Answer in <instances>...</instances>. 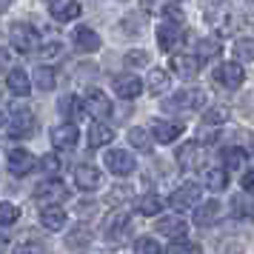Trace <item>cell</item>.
<instances>
[{"label": "cell", "mask_w": 254, "mask_h": 254, "mask_svg": "<svg viewBox=\"0 0 254 254\" xmlns=\"http://www.w3.org/2000/svg\"><path fill=\"white\" fill-rule=\"evenodd\" d=\"M9 43H12L17 52H23V55H29V52H35L37 49V29L29 23H12V29H9Z\"/></svg>", "instance_id": "cell-1"}, {"label": "cell", "mask_w": 254, "mask_h": 254, "mask_svg": "<svg viewBox=\"0 0 254 254\" xmlns=\"http://www.w3.org/2000/svg\"><path fill=\"white\" fill-rule=\"evenodd\" d=\"M203 103H206L203 89H183V92L174 94L172 100H166V109L169 112H191V109H200Z\"/></svg>", "instance_id": "cell-2"}, {"label": "cell", "mask_w": 254, "mask_h": 254, "mask_svg": "<svg viewBox=\"0 0 254 254\" xmlns=\"http://www.w3.org/2000/svg\"><path fill=\"white\" fill-rule=\"evenodd\" d=\"M206 17H208V26H214L220 35H231L234 26H237L234 12H231V6H226V3H214V6L206 12Z\"/></svg>", "instance_id": "cell-3"}, {"label": "cell", "mask_w": 254, "mask_h": 254, "mask_svg": "<svg viewBox=\"0 0 254 254\" xmlns=\"http://www.w3.org/2000/svg\"><path fill=\"white\" fill-rule=\"evenodd\" d=\"M32 131H35V117H32V112L29 109H14L12 120L6 126V134L9 137H32Z\"/></svg>", "instance_id": "cell-4"}, {"label": "cell", "mask_w": 254, "mask_h": 254, "mask_svg": "<svg viewBox=\"0 0 254 254\" xmlns=\"http://www.w3.org/2000/svg\"><path fill=\"white\" fill-rule=\"evenodd\" d=\"M69 197V189L60 180H43L35 186V200L37 203H63Z\"/></svg>", "instance_id": "cell-5"}, {"label": "cell", "mask_w": 254, "mask_h": 254, "mask_svg": "<svg viewBox=\"0 0 254 254\" xmlns=\"http://www.w3.org/2000/svg\"><path fill=\"white\" fill-rule=\"evenodd\" d=\"M106 169L112 174H117V177H126V174L134 172V157L123 149H112L106 154Z\"/></svg>", "instance_id": "cell-6"}, {"label": "cell", "mask_w": 254, "mask_h": 254, "mask_svg": "<svg viewBox=\"0 0 254 254\" xmlns=\"http://www.w3.org/2000/svg\"><path fill=\"white\" fill-rule=\"evenodd\" d=\"M197 200H200V186L186 183V186H180L177 191H172V197H169V206L177 208V211H186V208L197 206Z\"/></svg>", "instance_id": "cell-7"}, {"label": "cell", "mask_w": 254, "mask_h": 254, "mask_svg": "<svg viewBox=\"0 0 254 254\" xmlns=\"http://www.w3.org/2000/svg\"><path fill=\"white\" fill-rule=\"evenodd\" d=\"M100 183H103V174H100L97 166L83 163V166L74 169V186H77V189H83V191H94Z\"/></svg>", "instance_id": "cell-8"}, {"label": "cell", "mask_w": 254, "mask_h": 254, "mask_svg": "<svg viewBox=\"0 0 254 254\" xmlns=\"http://www.w3.org/2000/svg\"><path fill=\"white\" fill-rule=\"evenodd\" d=\"M180 40H183V29L177 23H166V20H163V23L157 26V46H160L163 52H174Z\"/></svg>", "instance_id": "cell-9"}, {"label": "cell", "mask_w": 254, "mask_h": 254, "mask_svg": "<svg viewBox=\"0 0 254 254\" xmlns=\"http://www.w3.org/2000/svg\"><path fill=\"white\" fill-rule=\"evenodd\" d=\"M180 134H183V123H172V120L151 123V140H157V143H174Z\"/></svg>", "instance_id": "cell-10"}, {"label": "cell", "mask_w": 254, "mask_h": 254, "mask_svg": "<svg viewBox=\"0 0 254 254\" xmlns=\"http://www.w3.org/2000/svg\"><path fill=\"white\" fill-rule=\"evenodd\" d=\"M243 69L237 66V63H223V66H217L214 69V80L220 83V86H226V89H237L243 83Z\"/></svg>", "instance_id": "cell-11"}, {"label": "cell", "mask_w": 254, "mask_h": 254, "mask_svg": "<svg viewBox=\"0 0 254 254\" xmlns=\"http://www.w3.org/2000/svg\"><path fill=\"white\" fill-rule=\"evenodd\" d=\"M77 137H80V131H77V126H71V123H63V126L52 128V146L55 149H74L77 146Z\"/></svg>", "instance_id": "cell-12"}, {"label": "cell", "mask_w": 254, "mask_h": 254, "mask_svg": "<svg viewBox=\"0 0 254 254\" xmlns=\"http://www.w3.org/2000/svg\"><path fill=\"white\" fill-rule=\"evenodd\" d=\"M115 92H117V97H123V100H134V97L143 92V83H140V77H134V74H117Z\"/></svg>", "instance_id": "cell-13"}, {"label": "cell", "mask_w": 254, "mask_h": 254, "mask_svg": "<svg viewBox=\"0 0 254 254\" xmlns=\"http://www.w3.org/2000/svg\"><path fill=\"white\" fill-rule=\"evenodd\" d=\"M6 163H9V172H12L14 177H23V174H29L35 169V157L26 149H14L12 154L6 157Z\"/></svg>", "instance_id": "cell-14"}, {"label": "cell", "mask_w": 254, "mask_h": 254, "mask_svg": "<svg viewBox=\"0 0 254 254\" xmlns=\"http://www.w3.org/2000/svg\"><path fill=\"white\" fill-rule=\"evenodd\" d=\"M94 115L97 120H103V117H109V112H112V103H109V97H106L103 92H89V97H86V103H83V115Z\"/></svg>", "instance_id": "cell-15"}, {"label": "cell", "mask_w": 254, "mask_h": 254, "mask_svg": "<svg viewBox=\"0 0 254 254\" xmlns=\"http://www.w3.org/2000/svg\"><path fill=\"white\" fill-rule=\"evenodd\" d=\"M157 231H160L163 237L180 243L186 234H189V223H183L180 217H163L160 223H157Z\"/></svg>", "instance_id": "cell-16"}, {"label": "cell", "mask_w": 254, "mask_h": 254, "mask_svg": "<svg viewBox=\"0 0 254 254\" xmlns=\"http://www.w3.org/2000/svg\"><path fill=\"white\" fill-rule=\"evenodd\" d=\"M58 109H60V115L66 117L71 126H77V120L83 117V103L74 97V94H63L60 103H58Z\"/></svg>", "instance_id": "cell-17"}, {"label": "cell", "mask_w": 254, "mask_h": 254, "mask_svg": "<svg viewBox=\"0 0 254 254\" xmlns=\"http://www.w3.org/2000/svg\"><path fill=\"white\" fill-rule=\"evenodd\" d=\"M172 69H174L177 77L189 80V77H194L197 71H200V63H197L191 55H174V58H172Z\"/></svg>", "instance_id": "cell-18"}, {"label": "cell", "mask_w": 254, "mask_h": 254, "mask_svg": "<svg viewBox=\"0 0 254 254\" xmlns=\"http://www.w3.org/2000/svg\"><path fill=\"white\" fill-rule=\"evenodd\" d=\"M203 151H200V143H186V146H180V151H177V166L180 169H197L200 166V157Z\"/></svg>", "instance_id": "cell-19"}, {"label": "cell", "mask_w": 254, "mask_h": 254, "mask_svg": "<svg viewBox=\"0 0 254 254\" xmlns=\"http://www.w3.org/2000/svg\"><path fill=\"white\" fill-rule=\"evenodd\" d=\"M40 223H43V229H49V231H60L66 226V211L60 206H46L40 211Z\"/></svg>", "instance_id": "cell-20"}, {"label": "cell", "mask_w": 254, "mask_h": 254, "mask_svg": "<svg viewBox=\"0 0 254 254\" xmlns=\"http://www.w3.org/2000/svg\"><path fill=\"white\" fill-rule=\"evenodd\" d=\"M103 231L109 234V237H123L128 231V214L126 211H112L109 217H106L103 223Z\"/></svg>", "instance_id": "cell-21"}, {"label": "cell", "mask_w": 254, "mask_h": 254, "mask_svg": "<svg viewBox=\"0 0 254 254\" xmlns=\"http://www.w3.org/2000/svg\"><path fill=\"white\" fill-rule=\"evenodd\" d=\"M74 46L80 49V52H97V49H100V37H97V32L80 26V29L74 32Z\"/></svg>", "instance_id": "cell-22"}, {"label": "cell", "mask_w": 254, "mask_h": 254, "mask_svg": "<svg viewBox=\"0 0 254 254\" xmlns=\"http://www.w3.org/2000/svg\"><path fill=\"white\" fill-rule=\"evenodd\" d=\"M112 140H115V131L106 126V123H94V126L89 128V146H92V149H100V146L112 143Z\"/></svg>", "instance_id": "cell-23"}, {"label": "cell", "mask_w": 254, "mask_h": 254, "mask_svg": "<svg viewBox=\"0 0 254 254\" xmlns=\"http://www.w3.org/2000/svg\"><path fill=\"white\" fill-rule=\"evenodd\" d=\"M217 217H220V203L217 200L203 203V206H197V211H194V226H208V223H214Z\"/></svg>", "instance_id": "cell-24"}, {"label": "cell", "mask_w": 254, "mask_h": 254, "mask_svg": "<svg viewBox=\"0 0 254 254\" xmlns=\"http://www.w3.org/2000/svg\"><path fill=\"white\" fill-rule=\"evenodd\" d=\"M52 14H55V20H60V23H69V20H74V17L80 14V3H77V0L55 3V9H52Z\"/></svg>", "instance_id": "cell-25"}, {"label": "cell", "mask_w": 254, "mask_h": 254, "mask_svg": "<svg viewBox=\"0 0 254 254\" xmlns=\"http://www.w3.org/2000/svg\"><path fill=\"white\" fill-rule=\"evenodd\" d=\"M220 55V43L214 40V37H203L200 43H197V63L203 60V63H208V60H214Z\"/></svg>", "instance_id": "cell-26"}, {"label": "cell", "mask_w": 254, "mask_h": 254, "mask_svg": "<svg viewBox=\"0 0 254 254\" xmlns=\"http://www.w3.org/2000/svg\"><path fill=\"white\" fill-rule=\"evenodd\" d=\"M6 86H9L14 94H29V74H26L23 69H12L9 77H6Z\"/></svg>", "instance_id": "cell-27"}, {"label": "cell", "mask_w": 254, "mask_h": 254, "mask_svg": "<svg viewBox=\"0 0 254 254\" xmlns=\"http://www.w3.org/2000/svg\"><path fill=\"white\" fill-rule=\"evenodd\" d=\"M203 180H206L208 191H223V189L229 186V177H226V172H223V169H208V172L203 174Z\"/></svg>", "instance_id": "cell-28"}, {"label": "cell", "mask_w": 254, "mask_h": 254, "mask_svg": "<svg viewBox=\"0 0 254 254\" xmlns=\"http://www.w3.org/2000/svg\"><path fill=\"white\" fill-rule=\"evenodd\" d=\"M246 149H240V146H229V149L223 151V163L229 166V169H240V166H246Z\"/></svg>", "instance_id": "cell-29"}, {"label": "cell", "mask_w": 254, "mask_h": 254, "mask_svg": "<svg viewBox=\"0 0 254 254\" xmlns=\"http://www.w3.org/2000/svg\"><path fill=\"white\" fill-rule=\"evenodd\" d=\"M169 89V74L163 69H151L149 71V92L151 94H163Z\"/></svg>", "instance_id": "cell-30"}, {"label": "cell", "mask_w": 254, "mask_h": 254, "mask_svg": "<svg viewBox=\"0 0 254 254\" xmlns=\"http://www.w3.org/2000/svg\"><path fill=\"white\" fill-rule=\"evenodd\" d=\"M35 86L37 89H43V92L55 89V71L49 69V66H37L35 69Z\"/></svg>", "instance_id": "cell-31"}, {"label": "cell", "mask_w": 254, "mask_h": 254, "mask_svg": "<svg viewBox=\"0 0 254 254\" xmlns=\"http://www.w3.org/2000/svg\"><path fill=\"white\" fill-rule=\"evenodd\" d=\"M128 143L140 151H151V137H149V131H143V128H131L128 131Z\"/></svg>", "instance_id": "cell-32"}, {"label": "cell", "mask_w": 254, "mask_h": 254, "mask_svg": "<svg viewBox=\"0 0 254 254\" xmlns=\"http://www.w3.org/2000/svg\"><path fill=\"white\" fill-rule=\"evenodd\" d=\"M160 208H163V200H160L157 194H146V197L137 203V211H140V214H157Z\"/></svg>", "instance_id": "cell-33"}, {"label": "cell", "mask_w": 254, "mask_h": 254, "mask_svg": "<svg viewBox=\"0 0 254 254\" xmlns=\"http://www.w3.org/2000/svg\"><path fill=\"white\" fill-rule=\"evenodd\" d=\"M226 120H229V109L226 106H214V109H208L206 115H203L206 126H217V123H226Z\"/></svg>", "instance_id": "cell-34"}, {"label": "cell", "mask_w": 254, "mask_h": 254, "mask_svg": "<svg viewBox=\"0 0 254 254\" xmlns=\"http://www.w3.org/2000/svg\"><path fill=\"white\" fill-rule=\"evenodd\" d=\"M17 217H20V208L14 203H0V226H12Z\"/></svg>", "instance_id": "cell-35"}, {"label": "cell", "mask_w": 254, "mask_h": 254, "mask_svg": "<svg viewBox=\"0 0 254 254\" xmlns=\"http://www.w3.org/2000/svg\"><path fill=\"white\" fill-rule=\"evenodd\" d=\"M89 240H92V231L86 229V226H77V229L66 237V243H69V246H86Z\"/></svg>", "instance_id": "cell-36"}, {"label": "cell", "mask_w": 254, "mask_h": 254, "mask_svg": "<svg viewBox=\"0 0 254 254\" xmlns=\"http://www.w3.org/2000/svg\"><path fill=\"white\" fill-rule=\"evenodd\" d=\"M134 249H137V254H160V246H157L154 237H140L134 243Z\"/></svg>", "instance_id": "cell-37"}, {"label": "cell", "mask_w": 254, "mask_h": 254, "mask_svg": "<svg viewBox=\"0 0 254 254\" xmlns=\"http://www.w3.org/2000/svg\"><path fill=\"white\" fill-rule=\"evenodd\" d=\"M217 254H243L240 240H234V237H226V240H220V243H217Z\"/></svg>", "instance_id": "cell-38"}, {"label": "cell", "mask_w": 254, "mask_h": 254, "mask_svg": "<svg viewBox=\"0 0 254 254\" xmlns=\"http://www.w3.org/2000/svg\"><path fill=\"white\" fill-rule=\"evenodd\" d=\"M60 40H49V43H43V46H37V52H40V58L43 60H52V58H58L60 55Z\"/></svg>", "instance_id": "cell-39"}, {"label": "cell", "mask_w": 254, "mask_h": 254, "mask_svg": "<svg viewBox=\"0 0 254 254\" xmlns=\"http://www.w3.org/2000/svg\"><path fill=\"white\" fill-rule=\"evenodd\" d=\"M234 55H237L243 63H252V40H237V43H234Z\"/></svg>", "instance_id": "cell-40"}, {"label": "cell", "mask_w": 254, "mask_h": 254, "mask_svg": "<svg viewBox=\"0 0 254 254\" xmlns=\"http://www.w3.org/2000/svg\"><path fill=\"white\" fill-rule=\"evenodd\" d=\"M123 63L126 66H146L149 63V55L146 52H128L126 58H123Z\"/></svg>", "instance_id": "cell-41"}, {"label": "cell", "mask_w": 254, "mask_h": 254, "mask_svg": "<svg viewBox=\"0 0 254 254\" xmlns=\"http://www.w3.org/2000/svg\"><path fill=\"white\" fill-rule=\"evenodd\" d=\"M166 254H197V246H194V243H183V240H180V243H174Z\"/></svg>", "instance_id": "cell-42"}, {"label": "cell", "mask_w": 254, "mask_h": 254, "mask_svg": "<svg viewBox=\"0 0 254 254\" xmlns=\"http://www.w3.org/2000/svg\"><path fill=\"white\" fill-rule=\"evenodd\" d=\"M14 254H46L40 246H35V243H20L17 249H14Z\"/></svg>", "instance_id": "cell-43"}, {"label": "cell", "mask_w": 254, "mask_h": 254, "mask_svg": "<svg viewBox=\"0 0 254 254\" xmlns=\"http://www.w3.org/2000/svg\"><path fill=\"white\" fill-rule=\"evenodd\" d=\"M40 169H43L46 174H49V172H58V169H60V160L49 154V157H43V160H40Z\"/></svg>", "instance_id": "cell-44"}, {"label": "cell", "mask_w": 254, "mask_h": 254, "mask_svg": "<svg viewBox=\"0 0 254 254\" xmlns=\"http://www.w3.org/2000/svg\"><path fill=\"white\" fill-rule=\"evenodd\" d=\"M140 26H143V23H137V14H128L126 23H123V29H126V32H137Z\"/></svg>", "instance_id": "cell-45"}, {"label": "cell", "mask_w": 254, "mask_h": 254, "mask_svg": "<svg viewBox=\"0 0 254 254\" xmlns=\"http://www.w3.org/2000/svg\"><path fill=\"white\" fill-rule=\"evenodd\" d=\"M217 137H220L217 131H208V128H206V131L200 134V143H214V140H217Z\"/></svg>", "instance_id": "cell-46"}, {"label": "cell", "mask_w": 254, "mask_h": 254, "mask_svg": "<svg viewBox=\"0 0 254 254\" xmlns=\"http://www.w3.org/2000/svg\"><path fill=\"white\" fill-rule=\"evenodd\" d=\"M9 63V52H6V46L0 43V66H6Z\"/></svg>", "instance_id": "cell-47"}, {"label": "cell", "mask_w": 254, "mask_h": 254, "mask_svg": "<svg viewBox=\"0 0 254 254\" xmlns=\"http://www.w3.org/2000/svg\"><path fill=\"white\" fill-rule=\"evenodd\" d=\"M252 172H246V177H243V189H246V191H249V189H252Z\"/></svg>", "instance_id": "cell-48"}, {"label": "cell", "mask_w": 254, "mask_h": 254, "mask_svg": "<svg viewBox=\"0 0 254 254\" xmlns=\"http://www.w3.org/2000/svg\"><path fill=\"white\" fill-rule=\"evenodd\" d=\"M9 6H12V0H0V12H3V9H9Z\"/></svg>", "instance_id": "cell-49"}, {"label": "cell", "mask_w": 254, "mask_h": 254, "mask_svg": "<svg viewBox=\"0 0 254 254\" xmlns=\"http://www.w3.org/2000/svg\"><path fill=\"white\" fill-rule=\"evenodd\" d=\"M0 126H3V112H0Z\"/></svg>", "instance_id": "cell-50"}, {"label": "cell", "mask_w": 254, "mask_h": 254, "mask_svg": "<svg viewBox=\"0 0 254 254\" xmlns=\"http://www.w3.org/2000/svg\"><path fill=\"white\" fill-rule=\"evenodd\" d=\"M0 252H3V237H0Z\"/></svg>", "instance_id": "cell-51"}, {"label": "cell", "mask_w": 254, "mask_h": 254, "mask_svg": "<svg viewBox=\"0 0 254 254\" xmlns=\"http://www.w3.org/2000/svg\"><path fill=\"white\" fill-rule=\"evenodd\" d=\"M49 3H58V0H49Z\"/></svg>", "instance_id": "cell-52"}]
</instances>
